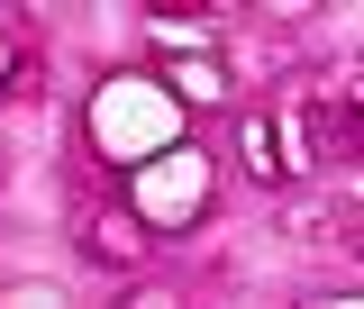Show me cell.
Instances as JSON below:
<instances>
[{
	"label": "cell",
	"instance_id": "obj_1",
	"mask_svg": "<svg viewBox=\"0 0 364 309\" xmlns=\"http://www.w3.org/2000/svg\"><path fill=\"white\" fill-rule=\"evenodd\" d=\"M91 136H100V155L109 164H146V155H164V146H182V100L164 82H109L100 100H91Z\"/></svg>",
	"mask_w": 364,
	"mask_h": 309
},
{
	"label": "cell",
	"instance_id": "obj_2",
	"mask_svg": "<svg viewBox=\"0 0 364 309\" xmlns=\"http://www.w3.org/2000/svg\"><path fill=\"white\" fill-rule=\"evenodd\" d=\"M136 210L155 227H191L210 210V155L200 146H164V155H146L136 164Z\"/></svg>",
	"mask_w": 364,
	"mask_h": 309
},
{
	"label": "cell",
	"instance_id": "obj_3",
	"mask_svg": "<svg viewBox=\"0 0 364 309\" xmlns=\"http://www.w3.org/2000/svg\"><path fill=\"white\" fill-rule=\"evenodd\" d=\"M219 91H228L219 64H182V100H219Z\"/></svg>",
	"mask_w": 364,
	"mask_h": 309
},
{
	"label": "cell",
	"instance_id": "obj_4",
	"mask_svg": "<svg viewBox=\"0 0 364 309\" xmlns=\"http://www.w3.org/2000/svg\"><path fill=\"white\" fill-rule=\"evenodd\" d=\"M9 64H18V55H9V37H0V82H9Z\"/></svg>",
	"mask_w": 364,
	"mask_h": 309
}]
</instances>
